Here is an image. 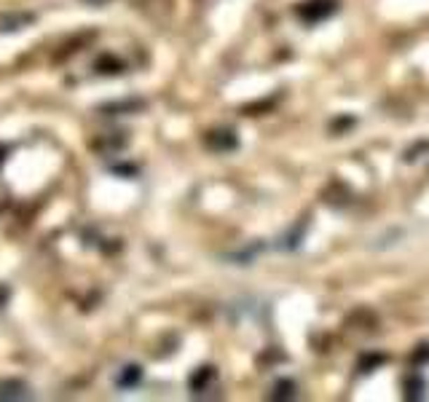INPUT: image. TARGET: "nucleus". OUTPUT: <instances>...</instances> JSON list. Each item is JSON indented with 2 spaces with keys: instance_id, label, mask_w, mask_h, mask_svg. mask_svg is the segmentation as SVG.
Returning <instances> with one entry per match:
<instances>
[{
  "instance_id": "1",
  "label": "nucleus",
  "mask_w": 429,
  "mask_h": 402,
  "mask_svg": "<svg viewBox=\"0 0 429 402\" xmlns=\"http://www.w3.org/2000/svg\"><path fill=\"white\" fill-rule=\"evenodd\" d=\"M30 392L22 381H0V400H27Z\"/></svg>"
}]
</instances>
